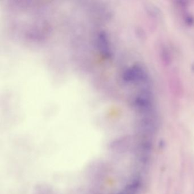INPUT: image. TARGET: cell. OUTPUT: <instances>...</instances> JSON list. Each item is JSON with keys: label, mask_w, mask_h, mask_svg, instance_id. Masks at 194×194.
I'll list each match as a JSON object with an SVG mask.
<instances>
[{"label": "cell", "mask_w": 194, "mask_h": 194, "mask_svg": "<svg viewBox=\"0 0 194 194\" xmlns=\"http://www.w3.org/2000/svg\"><path fill=\"white\" fill-rule=\"evenodd\" d=\"M122 78L125 82L140 87L152 85L146 68L140 63L127 68L123 74Z\"/></svg>", "instance_id": "1"}, {"label": "cell", "mask_w": 194, "mask_h": 194, "mask_svg": "<svg viewBox=\"0 0 194 194\" xmlns=\"http://www.w3.org/2000/svg\"><path fill=\"white\" fill-rule=\"evenodd\" d=\"M176 5L181 10L182 20L188 26H193L194 25V16L188 10V5L185 1H176Z\"/></svg>", "instance_id": "2"}, {"label": "cell", "mask_w": 194, "mask_h": 194, "mask_svg": "<svg viewBox=\"0 0 194 194\" xmlns=\"http://www.w3.org/2000/svg\"><path fill=\"white\" fill-rule=\"evenodd\" d=\"M169 49L167 47L163 46L161 47L160 49V56H161V59L162 60V62L165 64L168 65L171 62V55L169 51Z\"/></svg>", "instance_id": "3"}, {"label": "cell", "mask_w": 194, "mask_h": 194, "mask_svg": "<svg viewBox=\"0 0 194 194\" xmlns=\"http://www.w3.org/2000/svg\"><path fill=\"white\" fill-rule=\"evenodd\" d=\"M139 186L140 183L138 182H134L133 183L127 185L119 194H136Z\"/></svg>", "instance_id": "4"}]
</instances>
